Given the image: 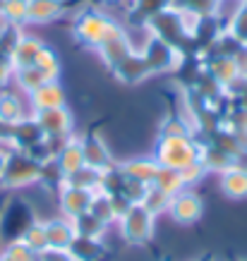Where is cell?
I'll use <instances>...</instances> for the list:
<instances>
[{
  "instance_id": "1",
  "label": "cell",
  "mask_w": 247,
  "mask_h": 261,
  "mask_svg": "<svg viewBox=\"0 0 247 261\" xmlns=\"http://www.w3.org/2000/svg\"><path fill=\"white\" fill-rule=\"evenodd\" d=\"M120 32H122V27H120L113 17H108L106 12L94 10V8L82 10L80 15L75 17V22H72V34H75V39L80 41L82 46L94 48V50Z\"/></svg>"
},
{
  "instance_id": "2",
  "label": "cell",
  "mask_w": 247,
  "mask_h": 261,
  "mask_svg": "<svg viewBox=\"0 0 247 261\" xmlns=\"http://www.w3.org/2000/svg\"><path fill=\"white\" fill-rule=\"evenodd\" d=\"M202 146L190 139V135L185 137H161L159 151H156V163L161 168H176L183 170L185 166H190L194 161H200Z\"/></svg>"
},
{
  "instance_id": "3",
  "label": "cell",
  "mask_w": 247,
  "mask_h": 261,
  "mask_svg": "<svg viewBox=\"0 0 247 261\" xmlns=\"http://www.w3.org/2000/svg\"><path fill=\"white\" fill-rule=\"evenodd\" d=\"M139 53L144 56L146 65H149V72L152 74H163V72H178L180 65L185 60V53L180 48L170 46L168 41L159 39L149 34V39L144 41V46L139 48Z\"/></svg>"
},
{
  "instance_id": "4",
  "label": "cell",
  "mask_w": 247,
  "mask_h": 261,
  "mask_svg": "<svg viewBox=\"0 0 247 261\" xmlns=\"http://www.w3.org/2000/svg\"><path fill=\"white\" fill-rule=\"evenodd\" d=\"M154 221L156 216H152L142 204H130L122 216L118 218L120 223V232L128 245H146L154 235Z\"/></svg>"
},
{
  "instance_id": "5",
  "label": "cell",
  "mask_w": 247,
  "mask_h": 261,
  "mask_svg": "<svg viewBox=\"0 0 247 261\" xmlns=\"http://www.w3.org/2000/svg\"><path fill=\"white\" fill-rule=\"evenodd\" d=\"M34 120H36V125L41 127V132L46 137H53V139H67V137H72V115L65 106L36 111Z\"/></svg>"
},
{
  "instance_id": "6",
  "label": "cell",
  "mask_w": 247,
  "mask_h": 261,
  "mask_svg": "<svg viewBox=\"0 0 247 261\" xmlns=\"http://www.w3.org/2000/svg\"><path fill=\"white\" fill-rule=\"evenodd\" d=\"M168 214L176 223L180 225H192V223H197L204 214V204H202V199L197 194H192V192H185L180 190L178 194L170 197V204H168Z\"/></svg>"
},
{
  "instance_id": "7",
  "label": "cell",
  "mask_w": 247,
  "mask_h": 261,
  "mask_svg": "<svg viewBox=\"0 0 247 261\" xmlns=\"http://www.w3.org/2000/svg\"><path fill=\"white\" fill-rule=\"evenodd\" d=\"M96 192L84 190V187H75V185H67L65 182L60 187V208H63L65 218H77V216L87 214L91 208V199H94Z\"/></svg>"
},
{
  "instance_id": "8",
  "label": "cell",
  "mask_w": 247,
  "mask_h": 261,
  "mask_svg": "<svg viewBox=\"0 0 247 261\" xmlns=\"http://www.w3.org/2000/svg\"><path fill=\"white\" fill-rule=\"evenodd\" d=\"M135 48H132V43H130L128 34H125V27H122V32L115 34L113 39H108L106 43H101V46L96 48V53H98V58L104 60L106 67H111V72L118 67L125 58L132 53Z\"/></svg>"
},
{
  "instance_id": "9",
  "label": "cell",
  "mask_w": 247,
  "mask_h": 261,
  "mask_svg": "<svg viewBox=\"0 0 247 261\" xmlns=\"http://www.w3.org/2000/svg\"><path fill=\"white\" fill-rule=\"evenodd\" d=\"M113 74H115L122 84H142L144 80L152 77L149 65H146V60H144V56L139 50H132V53L113 70Z\"/></svg>"
},
{
  "instance_id": "10",
  "label": "cell",
  "mask_w": 247,
  "mask_h": 261,
  "mask_svg": "<svg viewBox=\"0 0 247 261\" xmlns=\"http://www.w3.org/2000/svg\"><path fill=\"white\" fill-rule=\"evenodd\" d=\"M204 72H207L209 77H214L224 89H228L233 82L240 80L238 65H235V60H233L231 56H216V53H209L207 65H204Z\"/></svg>"
},
{
  "instance_id": "11",
  "label": "cell",
  "mask_w": 247,
  "mask_h": 261,
  "mask_svg": "<svg viewBox=\"0 0 247 261\" xmlns=\"http://www.w3.org/2000/svg\"><path fill=\"white\" fill-rule=\"evenodd\" d=\"M82 142V151H84V163L91 168H98V170H111L113 168V156H111V149L106 146V142L101 137L96 135H89Z\"/></svg>"
},
{
  "instance_id": "12",
  "label": "cell",
  "mask_w": 247,
  "mask_h": 261,
  "mask_svg": "<svg viewBox=\"0 0 247 261\" xmlns=\"http://www.w3.org/2000/svg\"><path fill=\"white\" fill-rule=\"evenodd\" d=\"M56 163L60 168V173L67 177L72 175L75 170H80L82 166H87L84 163V151H82V142L77 137H67L63 142V149H58L56 153Z\"/></svg>"
},
{
  "instance_id": "13",
  "label": "cell",
  "mask_w": 247,
  "mask_h": 261,
  "mask_svg": "<svg viewBox=\"0 0 247 261\" xmlns=\"http://www.w3.org/2000/svg\"><path fill=\"white\" fill-rule=\"evenodd\" d=\"M65 15V0H29L27 5V22L48 24Z\"/></svg>"
},
{
  "instance_id": "14",
  "label": "cell",
  "mask_w": 247,
  "mask_h": 261,
  "mask_svg": "<svg viewBox=\"0 0 247 261\" xmlns=\"http://www.w3.org/2000/svg\"><path fill=\"white\" fill-rule=\"evenodd\" d=\"M46 228V240L51 249H70V245L75 242V228H72L70 218H58V221L43 223Z\"/></svg>"
},
{
  "instance_id": "15",
  "label": "cell",
  "mask_w": 247,
  "mask_h": 261,
  "mask_svg": "<svg viewBox=\"0 0 247 261\" xmlns=\"http://www.w3.org/2000/svg\"><path fill=\"white\" fill-rule=\"evenodd\" d=\"M29 101H32L34 111H43V108H58V106H65V89L56 82H46L43 87H39L36 91L29 94Z\"/></svg>"
},
{
  "instance_id": "16",
  "label": "cell",
  "mask_w": 247,
  "mask_h": 261,
  "mask_svg": "<svg viewBox=\"0 0 247 261\" xmlns=\"http://www.w3.org/2000/svg\"><path fill=\"white\" fill-rule=\"evenodd\" d=\"M221 190L226 197L231 199H245L247 197V168L231 166L228 170L221 173Z\"/></svg>"
},
{
  "instance_id": "17",
  "label": "cell",
  "mask_w": 247,
  "mask_h": 261,
  "mask_svg": "<svg viewBox=\"0 0 247 261\" xmlns=\"http://www.w3.org/2000/svg\"><path fill=\"white\" fill-rule=\"evenodd\" d=\"M41 50H43V43H41L39 39L24 36L22 34V39L17 41L15 50H12V67L19 70V67H29V65H34Z\"/></svg>"
},
{
  "instance_id": "18",
  "label": "cell",
  "mask_w": 247,
  "mask_h": 261,
  "mask_svg": "<svg viewBox=\"0 0 247 261\" xmlns=\"http://www.w3.org/2000/svg\"><path fill=\"white\" fill-rule=\"evenodd\" d=\"M122 177L128 180H135V182H142V185H154V177L159 173V163L156 161H146V159H137V161H130L125 163L122 168H118Z\"/></svg>"
},
{
  "instance_id": "19",
  "label": "cell",
  "mask_w": 247,
  "mask_h": 261,
  "mask_svg": "<svg viewBox=\"0 0 247 261\" xmlns=\"http://www.w3.org/2000/svg\"><path fill=\"white\" fill-rule=\"evenodd\" d=\"M72 228H75V235H80V238L101 240L106 235L108 225L98 221V218H96L91 211H87V214H82V216H77V218H72Z\"/></svg>"
},
{
  "instance_id": "20",
  "label": "cell",
  "mask_w": 247,
  "mask_h": 261,
  "mask_svg": "<svg viewBox=\"0 0 247 261\" xmlns=\"http://www.w3.org/2000/svg\"><path fill=\"white\" fill-rule=\"evenodd\" d=\"M89 211H91L101 223H106V225H111L113 221H118V211H115L113 194H108V192H104V190L94 194V199H91V208H89Z\"/></svg>"
},
{
  "instance_id": "21",
  "label": "cell",
  "mask_w": 247,
  "mask_h": 261,
  "mask_svg": "<svg viewBox=\"0 0 247 261\" xmlns=\"http://www.w3.org/2000/svg\"><path fill=\"white\" fill-rule=\"evenodd\" d=\"M70 252L77 261H98L104 254V245L101 240H91V238H75V242L70 245Z\"/></svg>"
},
{
  "instance_id": "22",
  "label": "cell",
  "mask_w": 247,
  "mask_h": 261,
  "mask_svg": "<svg viewBox=\"0 0 247 261\" xmlns=\"http://www.w3.org/2000/svg\"><path fill=\"white\" fill-rule=\"evenodd\" d=\"M154 187H156V190H161V192H166L168 197L178 194L180 190H185L183 177H180V170H176V168H161L159 166V173H156V177H154Z\"/></svg>"
},
{
  "instance_id": "23",
  "label": "cell",
  "mask_w": 247,
  "mask_h": 261,
  "mask_svg": "<svg viewBox=\"0 0 247 261\" xmlns=\"http://www.w3.org/2000/svg\"><path fill=\"white\" fill-rule=\"evenodd\" d=\"M15 80H17V84H19V89L27 91V94H32V91H36L39 87H43L46 82H51L46 74L36 67V65H29V67H19V70H15Z\"/></svg>"
},
{
  "instance_id": "24",
  "label": "cell",
  "mask_w": 247,
  "mask_h": 261,
  "mask_svg": "<svg viewBox=\"0 0 247 261\" xmlns=\"http://www.w3.org/2000/svg\"><path fill=\"white\" fill-rule=\"evenodd\" d=\"M139 204H142L152 216H159V214H163V211H168L170 197H168L166 192L156 190L154 185H149V190L144 192V197H142V201H139Z\"/></svg>"
},
{
  "instance_id": "25",
  "label": "cell",
  "mask_w": 247,
  "mask_h": 261,
  "mask_svg": "<svg viewBox=\"0 0 247 261\" xmlns=\"http://www.w3.org/2000/svg\"><path fill=\"white\" fill-rule=\"evenodd\" d=\"M27 5L29 0H0V15L8 19V24H19L27 22Z\"/></svg>"
},
{
  "instance_id": "26",
  "label": "cell",
  "mask_w": 247,
  "mask_h": 261,
  "mask_svg": "<svg viewBox=\"0 0 247 261\" xmlns=\"http://www.w3.org/2000/svg\"><path fill=\"white\" fill-rule=\"evenodd\" d=\"M34 65H36L51 82H56L58 74H60V58L56 56L53 48H48V46H43V50L39 53V58H36V63Z\"/></svg>"
},
{
  "instance_id": "27",
  "label": "cell",
  "mask_w": 247,
  "mask_h": 261,
  "mask_svg": "<svg viewBox=\"0 0 247 261\" xmlns=\"http://www.w3.org/2000/svg\"><path fill=\"white\" fill-rule=\"evenodd\" d=\"M27 247H32L36 254H41L43 249H48V240H46V228L43 223H32L27 232H24V240H22Z\"/></svg>"
},
{
  "instance_id": "28",
  "label": "cell",
  "mask_w": 247,
  "mask_h": 261,
  "mask_svg": "<svg viewBox=\"0 0 247 261\" xmlns=\"http://www.w3.org/2000/svg\"><path fill=\"white\" fill-rule=\"evenodd\" d=\"M24 113L15 96H0V120L3 122H22Z\"/></svg>"
},
{
  "instance_id": "29",
  "label": "cell",
  "mask_w": 247,
  "mask_h": 261,
  "mask_svg": "<svg viewBox=\"0 0 247 261\" xmlns=\"http://www.w3.org/2000/svg\"><path fill=\"white\" fill-rule=\"evenodd\" d=\"M39 261H77L75 256H72L70 249H43V252L39 254Z\"/></svg>"
},
{
  "instance_id": "30",
  "label": "cell",
  "mask_w": 247,
  "mask_h": 261,
  "mask_svg": "<svg viewBox=\"0 0 247 261\" xmlns=\"http://www.w3.org/2000/svg\"><path fill=\"white\" fill-rule=\"evenodd\" d=\"M233 60H235V65H238L240 77H247V46H245V43H242V46L233 53Z\"/></svg>"
},
{
  "instance_id": "31",
  "label": "cell",
  "mask_w": 247,
  "mask_h": 261,
  "mask_svg": "<svg viewBox=\"0 0 247 261\" xmlns=\"http://www.w3.org/2000/svg\"><path fill=\"white\" fill-rule=\"evenodd\" d=\"M101 3H106V5H120L122 0H101Z\"/></svg>"
}]
</instances>
